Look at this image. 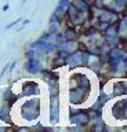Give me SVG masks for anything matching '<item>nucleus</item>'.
Listing matches in <instances>:
<instances>
[{
	"instance_id": "f257e3e1",
	"label": "nucleus",
	"mask_w": 127,
	"mask_h": 132,
	"mask_svg": "<svg viewBox=\"0 0 127 132\" xmlns=\"http://www.w3.org/2000/svg\"><path fill=\"white\" fill-rule=\"evenodd\" d=\"M18 22H21V19H17V21H14L13 23H10V25H7V29H10V28H13V26H15Z\"/></svg>"
},
{
	"instance_id": "f03ea898",
	"label": "nucleus",
	"mask_w": 127,
	"mask_h": 132,
	"mask_svg": "<svg viewBox=\"0 0 127 132\" xmlns=\"http://www.w3.org/2000/svg\"><path fill=\"white\" fill-rule=\"evenodd\" d=\"M24 2H25V0H24Z\"/></svg>"
}]
</instances>
